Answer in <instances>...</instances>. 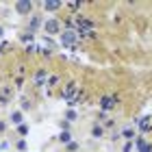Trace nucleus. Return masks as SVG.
Returning <instances> with one entry per match:
<instances>
[{"label":"nucleus","mask_w":152,"mask_h":152,"mask_svg":"<svg viewBox=\"0 0 152 152\" xmlns=\"http://www.w3.org/2000/svg\"><path fill=\"white\" fill-rule=\"evenodd\" d=\"M67 120H76V111H67Z\"/></svg>","instance_id":"2eb2a0df"},{"label":"nucleus","mask_w":152,"mask_h":152,"mask_svg":"<svg viewBox=\"0 0 152 152\" xmlns=\"http://www.w3.org/2000/svg\"><path fill=\"white\" fill-rule=\"evenodd\" d=\"M46 78H48V72H46V70H39V72L35 74V85H39V87H41Z\"/></svg>","instance_id":"423d86ee"},{"label":"nucleus","mask_w":152,"mask_h":152,"mask_svg":"<svg viewBox=\"0 0 152 152\" xmlns=\"http://www.w3.org/2000/svg\"><path fill=\"white\" fill-rule=\"evenodd\" d=\"M137 124H139V128L143 130V133H148V130L152 128V120L150 117H141V120H137Z\"/></svg>","instance_id":"39448f33"},{"label":"nucleus","mask_w":152,"mask_h":152,"mask_svg":"<svg viewBox=\"0 0 152 152\" xmlns=\"http://www.w3.org/2000/svg\"><path fill=\"white\" fill-rule=\"evenodd\" d=\"M9 48H11V46H9V44H7V41H4V44H0V52H7V50H9Z\"/></svg>","instance_id":"4468645a"},{"label":"nucleus","mask_w":152,"mask_h":152,"mask_svg":"<svg viewBox=\"0 0 152 152\" xmlns=\"http://www.w3.org/2000/svg\"><path fill=\"white\" fill-rule=\"evenodd\" d=\"M44 28H46V33L54 35V33H59V31H61V24L57 22V20H46V22H44Z\"/></svg>","instance_id":"7ed1b4c3"},{"label":"nucleus","mask_w":152,"mask_h":152,"mask_svg":"<svg viewBox=\"0 0 152 152\" xmlns=\"http://www.w3.org/2000/svg\"><path fill=\"white\" fill-rule=\"evenodd\" d=\"M11 122L13 124H22V113H13L11 115Z\"/></svg>","instance_id":"9d476101"},{"label":"nucleus","mask_w":152,"mask_h":152,"mask_svg":"<svg viewBox=\"0 0 152 152\" xmlns=\"http://www.w3.org/2000/svg\"><path fill=\"white\" fill-rule=\"evenodd\" d=\"M76 39H78V35H76V31H63L61 33V44L63 46H76Z\"/></svg>","instance_id":"f257e3e1"},{"label":"nucleus","mask_w":152,"mask_h":152,"mask_svg":"<svg viewBox=\"0 0 152 152\" xmlns=\"http://www.w3.org/2000/svg\"><path fill=\"white\" fill-rule=\"evenodd\" d=\"M91 135L96 137V139H98V137H102V128H100V126H94V128H91Z\"/></svg>","instance_id":"9b49d317"},{"label":"nucleus","mask_w":152,"mask_h":152,"mask_svg":"<svg viewBox=\"0 0 152 152\" xmlns=\"http://www.w3.org/2000/svg\"><path fill=\"white\" fill-rule=\"evenodd\" d=\"M122 135L126 137V139H133V137H135V128H130V126H126V128L122 130Z\"/></svg>","instance_id":"6e6552de"},{"label":"nucleus","mask_w":152,"mask_h":152,"mask_svg":"<svg viewBox=\"0 0 152 152\" xmlns=\"http://www.w3.org/2000/svg\"><path fill=\"white\" fill-rule=\"evenodd\" d=\"M44 7H46L48 11H57L59 7H61V2H44Z\"/></svg>","instance_id":"1a4fd4ad"},{"label":"nucleus","mask_w":152,"mask_h":152,"mask_svg":"<svg viewBox=\"0 0 152 152\" xmlns=\"http://www.w3.org/2000/svg\"><path fill=\"white\" fill-rule=\"evenodd\" d=\"M115 104H117V96H104V98H100L102 111H111V109H115Z\"/></svg>","instance_id":"f03ea898"},{"label":"nucleus","mask_w":152,"mask_h":152,"mask_svg":"<svg viewBox=\"0 0 152 152\" xmlns=\"http://www.w3.org/2000/svg\"><path fill=\"white\" fill-rule=\"evenodd\" d=\"M15 7H18V11H20V13H28L33 4H31V2H18Z\"/></svg>","instance_id":"0eeeda50"},{"label":"nucleus","mask_w":152,"mask_h":152,"mask_svg":"<svg viewBox=\"0 0 152 152\" xmlns=\"http://www.w3.org/2000/svg\"><path fill=\"white\" fill-rule=\"evenodd\" d=\"M28 133V126H24V124H20V135H26Z\"/></svg>","instance_id":"ddd939ff"},{"label":"nucleus","mask_w":152,"mask_h":152,"mask_svg":"<svg viewBox=\"0 0 152 152\" xmlns=\"http://www.w3.org/2000/svg\"><path fill=\"white\" fill-rule=\"evenodd\" d=\"M59 139H61V141H65V143H70V133H67V130H63Z\"/></svg>","instance_id":"f8f14e48"},{"label":"nucleus","mask_w":152,"mask_h":152,"mask_svg":"<svg viewBox=\"0 0 152 152\" xmlns=\"http://www.w3.org/2000/svg\"><path fill=\"white\" fill-rule=\"evenodd\" d=\"M0 35H2V28H0Z\"/></svg>","instance_id":"dca6fc26"},{"label":"nucleus","mask_w":152,"mask_h":152,"mask_svg":"<svg viewBox=\"0 0 152 152\" xmlns=\"http://www.w3.org/2000/svg\"><path fill=\"white\" fill-rule=\"evenodd\" d=\"M137 152H152V143L143 137H137Z\"/></svg>","instance_id":"20e7f679"}]
</instances>
